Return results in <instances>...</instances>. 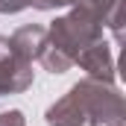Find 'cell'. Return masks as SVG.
Listing matches in <instances>:
<instances>
[{"label": "cell", "instance_id": "cell-1", "mask_svg": "<svg viewBox=\"0 0 126 126\" xmlns=\"http://www.w3.org/2000/svg\"><path fill=\"white\" fill-rule=\"evenodd\" d=\"M100 38H103V24L91 12L76 6L70 15L53 21V27L47 30V47L38 56V62L50 73H64L70 64H76V56Z\"/></svg>", "mask_w": 126, "mask_h": 126}, {"label": "cell", "instance_id": "cell-2", "mask_svg": "<svg viewBox=\"0 0 126 126\" xmlns=\"http://www.w3.org/2000/svg\"><path fill=\"white\" fill-rule=\"evenodd\" d=\"M73 100L79 103L88 126H123V97L111 88V82L82 79L70 88Z\"/></svg>", "mask_w": 126, "mask_h": 126}, {"label": "cell", "instance_id": "cell-3", "mask_svg": "<svg viewBox=\"0 0 126 126\" xmlns=\"http://www.w3.org/2000/svg\"><path fill=\"white\" fill-rule=\"evenodd\" d=\"M32 85V64L18 59L15 53L6 50L0 38V97L3 94H21Z\"/></svg>", "mask_w": 126, "mask_h": 126}, {"label": "cell", "instance_id": "cell-4", "mask_svg": "<svg viewBox=\"0 0 126 126\" xmlns=\"http://www.w3.org/2000/svg\"><path fill=\"white\" fill-rule=\"evenodd\" d=\"M3 44H6L9 53H15L18 59H24V62L32 64V59H38V56L44 53V47H47V27H41V24H27V27L15 30Z\"/></svg>", "mask_w": 126, "mask_h": 126}, {"label": "cell", "instance_id": "cell-5", "mask_svg": "<svg viewBox=\"0 0 126 126\" xmlns=\"http://www.w3.org/2000/svg\"><path fill=\"white\" fill-rule=\"evenodd\" d=\"M79 67L88 70L91 79H100V82H114V59H111V50L109 44L100 38L94 44H88L79 56H76Z\"/></svg>", "mask_w": 126, "mask_h": 126}, {"label": "cell", "instance_id": "cell-6", "mask_svg": "<svg viewBox=\"0 0 126 126\" xmlns=\"http://www.w3.org/2000/svg\"><path fill=\"white\" fill-rule=\"evenodd\" d=\"M79 9L91 12L103 27H111L120 38V21H123V0H73Z\"/></svg>", "mask_w": 126, "mask_h": 126}, {"label": "cell", "instance_id": "cell-7", "mask_svg": "<svg viewBox=\"0 0 126 126\" xmlns=\"http://www.w3.org/2000/svg\"><path fill=\"white\" fill-rule=\"evenodd\" d=\"M47 123L50 126H85V114L79 109V103L73 94H64L59 103H53L47 109Z\"/></svg>", "mask_w": 126, "mask_h": 126}, {"label": "cell", "instance_id": "cell-8", "mask_svg": "<svg viewBox=\"0 0 126 126\" xmlns=\"http://www.w3.org/2000/svg\"><path fill=\"white\" fill-rule=\"evenodd\" d=\"M0 126H27V120H24V111H18V109L3 111V114H0Z\"/></svg>", "mask_w": 126, "mask_h": 126}, {"label": "cell", "instance_id": "cell-9", "mask_svg": "<svg viewBox=\"0 0 126 126\" xmlns=\"http://www.w3.org/2000/svg\"><path fill=\"white\" fill-rule=\"evenodd\" d=\"M27 6H30V0H0V12L3 15H15V12H21Z\"/></svg>", "mask_w": 126, "mask_h": 126}, {"label": "cell", "instance_id": "cell-10", "mask_svg": "<svg viewBox=\"0 0 126 126\" xmlns=\"http://www.w3.org/2000/svg\"><path fill=\"white\" fill-rule=\"evenodd\" d=\"M67 3H73V0H30V6L41 9V12H47V9H56V6H67Z\"/></svg>", "mask_w": 126, "mask_h": 126}]
</instances>
